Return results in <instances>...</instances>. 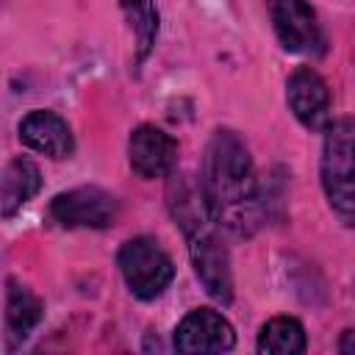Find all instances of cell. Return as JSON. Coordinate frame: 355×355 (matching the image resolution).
I'll return each instance as SVG.
<instances>
[{
	"instance_id": "cell-1",
	"label": "cell",
	"mask_w": 355,
	"mask_h": 355,
	"mask_svg": "<svg viewBox=\"0 0 355 355\" xmlns=\"http://www.w3.org/2000/svg\"><path fill=\"white\" fill-rule=\"evenodd\" d=\"M202 194L214 222L233 236L258 225V180L247 144L233 130H216L202 161Z\"/></svg>"
},
{
	"instance_id": "cell-2",
	"label": "cell",
	"mask_w": 355,
	"mask_h": 355,
	"mask_svg": "<svg viewBox=\"0 0 355 355\" xmlns=\"http://www.w3.org/2000/svg\"><path fill=\"white\" fill-rule=\"evenodd\" d=\"M322 186L336 216L355 227V119L327 125L322 147Z\"/></svg>"
},
{
	"instance_id": "cell-3",
	"label": "cell",
	"mask_w": 355,
	"mask_h": 355,
	"mask_svg": "<svg viewBox=\"0 0 355 355\" xmlns=\"http://www.w3.org/2000/svg\"><path fill=\"white\" fill-rule=\"evenodd\" d=\"M119 269L128 283V288L139 300H153L158 297L175 277L172 258L166 250L150 239V236H136L122 244L119 250Z\"/></svg>"
},
{
	"instance_id": "cell-4",
	"label": "cell",
	"mask_w": 355,
	"mask_h": 355,
	"mask_svg": "<svg viewBox=\"0 0 355 355\" xmlns=\"http://www.w3.org/2000/svg\"><path fill=\"white\" fill-rule=\"evenodd\" d=\"M50 214L61 227H108L119 216V202L105 189L80 186L53 197Z\"/></svg>"
},
{
	"instance_id": "cell-5",
	"label": "cell",
	"mask_w": 355,
	"mask_h": 355,
	"mask_svg": "<svg viewBox=\"0 0 355 355\" xmlns=\"http://www.w3.org/2000/svg\"><path fill=\"white\" fill-rule=\"evenodd\" d=\"M269 11L275 33L286 50L300 55H319L324 50L322 28L305 0H269Z\"/></svg>"
},
{
	"instance_id": "cell-6",
	"label": "cell",
	"mask_w": 355,
	"mask_h": 355,
	"mask_svg": "<svg viewBox=\"0 0 355 355\" xmlns=\"http://www.w3.org/2000/svg\"><path fill=\"white\" fill-rule=\"evenodd\" d=\"M233 344L236 336L230 322L211 308L191 311L175 330V349L180 352H227Z\"/></svg>"
},
{
	"instance_id": "cell-7",
	"label": "cell",
	"mask_w": 355,
	"mask_h": 355,
	"mask_svg": "<svg viewBox=\"0 0 355 355\" xmlns=\"http://www.w3.org/2000/svg\"><path fill=\"white\" fill-rule=\"evenodd\" d=\"M286 100L294 116L308 128V130H322L330 119V92L327 83L311 69L300 67L291 72L286 83Z\"/></svg>"
},
{
	"instance_id": "cell-8",
	"label": "cell",
	"mask_w": 355,
	"mask_h": 355,
	"mask_svg": "<svg viewBox=\"0 0 355 355\" xmlns=\"http://www.w3.org/2000/svg\"><path fill=\"white\" fill-rule=\"evenodd\" d=\"M128 158H130V166H133L136 175H141L147 180L150 178H164L175 166L178 144L166 130H161L155 125H139L130 133Z\"/></svg>"
},
{
	"instance_id": "cell-9",
	"label": "cell",
	"mask_w": 355,
	"mask_h": 355,
	"mask_svg": "<svg viewBox=\"0 0 355 355\" xmlns=\"http://www.w3.org/2000/svg\"><path fill=\"white\" fill-rule=\"evenodd\" d=\"M19 139L47 158H69L75 150L69 125L53 111H31L19 122Z\"/></svg>"
},
{
	"instance_id": "cell-10",
	"label": "cell",
	"mask_w": 355,
	"mask_h": 355,
	"mask_svg": "<svg viewBox=\"0 0 355 355\" xmlns=\"http://www.w3.org/2000/svg\"><path fill=\"white\" fill-rule=\"evenodd\" d=\"M39 189H42L39 166L31 158H14L6 166L3 186H0V208H3V216H14Z\"/></svg>"
},
{
	"instance_id": "cell-11",
	"label": "cell",
	"mask_w": 355,
	"mask_h": 355,
	"mask_svg": "<svg viewBox=\"0 0 355 355\" xmlns=\"http://www.w3.org/2000/svg\"><path fill=\"white\" fill-rule=\"evenodd\" d=\"M42 300L22 283L8 280V291H6V324L17 338H25L42 319Z\"/></svg>"
},
{
	"instance_id": "cell-12",
	"label": "cell",
	"mask_w": 355,
	"mask_h": 355,
	"mask_svg": "<svg viewBox=\"0 0 355 355\" xmlns=\"http://www.w3.org/2000/svg\"><path fill=\"white\" fill-rule=\"evenodd\" d=\"M258 349L269 355H300L305 352V330L291 316H275L258 336Z\"/></svg>"
},
{
	"instance_id": "cell-13",
	"label": "cell",
	"mask_w": 355,
	"mask_h": 355,
	"mask_svg": "<svg viewBox=\"0 0 355 355\" xmlns=\"http://www.w3.org/2000/svg\"><path fill=\"white\" fill-rule=\"evenodd\" d=\"M122 11L136 33V44H139V58H144L150 53V47L155 44V33H158V11L153 0H119Z\"/></svg>"
},
{
	"instance_id": "cell-14",
	"label": "cell",
	"mask_w": 355,
	"mask_h": 355,
	"mask_svg": "<svg viewBox=\"0 0 355 355\" xmlns=\"http://www.w3.org/2000/svg\"><path fill=\"white\" fill-rule=\"evenodd\" d=\"M338 349H341V352H347V355H355V330H347V333L341 336Z\"/></svg>"
}]
</instances>
